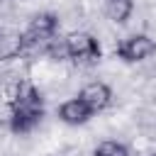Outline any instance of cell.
<instances>
[{"label":"cell","instance_id":"obj_1","mask_svg":"<svg viewBox=\"0 0 156 156\" xmlns=\"http://www.w3.org/2000/svg\"><path fill=\"white\" fill-rule=\"evenodd\" d=\"M44 117V100L41 93L34 85H27L22 90V95L17 98V102L12 105V115H10V129L15 134H27L32 132L39 119Z\"/></svg>","mask_w":156,"mask_h":156},{"label":"cell","instance_id":"obj_3","mask_svg":"<svg viewBox=\"0 0 156 156\" xmlns=\"http://www.w3.org/2000/svg\"><path fill=\"white\" fill-rule=\"evenodd\" d=\"M66 54L76 63H95L100 58V44L88 32H71L66 37Z\"/></svg>","mask_w":156,"mask_h":156},{"label":"cell","instance_id":"obj_8","mask_svg":"<svg viewBox=\"0 0 156 156\" xmlns=\"http://www.w3.org/2000/svg\"><path fill=\"white\" fill-rule=\"evenodd\" d=\"M24 88H27V85H24L22 78H15V76H5V78H0V102L12 107V105L17 102V98L22 95Z\"/></svg>","mask_w":156,"mask_h":156},{"label":"cell","instance_id":"obj_6","mask_svg":"<svg viewBox=\"0 0 156 156\" xmlns=\"http://www.w3.org/2000/svg\"><path fill=\"white\" fill-rule=\"evenodd\" d=\"M90 107L80 100V98H71L66 100L61 107H58V117L66 122V124H85L90 119Z\"/></svg>","mask_w":156,"mask_h":156},{"label":"cell","instance_id":"obj_2","mask_svg":"<svg viewBox=\"0 0 156 156\" xmlns=\"http://www.w3.org/2000/svg\"><path fill=\"white\" fill-rule=\"evenodd\" d=\"M58 29V17L54 12H39L32 17L29 27L22 32V41H24V51L27 49H41L56 37Z\"/></svg>","mask_w":156,"mask_h":156},{"label":"cell","instance_id":"obj_7","mask_svg":"<svg viewBox=\"0 0 156 156\" xmlns=\"http://www.w3.org/2000/svg\"><path fill=\"white\" fill-rule=\"evenodd\" d=\"M22 51H24L22 34L0 27V58H2V61H10V58H17Z\"/></svg>","mask_w":156,"mask_h":156},{"label":"cell","instance_id":"obj_5","mask_svg":"<svg viewBox=\"0 0 156 156\" xmlns=\"http://www.w3.org/2000/svg\"><path fill=\"white\" fill-rule=\"evenodd\" d=\"M78 98L90 107V112H100V110H105V107L110 105L112 90H110V85L102 83V80H90V83H85V85L80 88Z\"/></svg>","mask_w":156,"mask_h":156},{"label":"cell","instance_id":"obj_10","mask_svg":"<svg viewBox=\"0 0 156 156\" xmlns=\"http://www.w3.org/2000/svg\"><path fill=\"white\" fill-rule=\"evenodd\" d=\"M95 156H129V151H127L124 144L107 139V141H100L95 146Z\"/></svg>","mask_w":156,"mask_h":156},{"label":"cell","instance_id":"obj_4","mask_svg":"<svg viewBox=\"0 0 156 156\" xmlns=\"http://www.w3.org/2000/svg\"><path fill=\"white\" fill-rule=\"evenodd\" d=\"M156 54V41L146 34H132L117 44V56L124 61H144Z\"/></svg>","mask_w":156,"mask_h":156},{"label":"cell","instance_id":"obj_9","mask_svg":"<svg viewBox=\"0 0 156 156\" xmlns=\"http://www.w3.org/2000/svg\"><path fill=\"white\" fill-rule=\"evenodd\" d=\"M132 10H134L132 0H105V15L112 22H117V24L127 22L129 15H132Z\"/></svg>","mask_w":156,"mask_h":156},{"label":"cell","instance_id":"obj_11","mask_svg":"<svg viewBox=\"0 0 156 156\" xmlns=\"http://www.w3.org/2000/svg\"><path fill=\"white\" fill-rule=\"evenodd\" d=\"M149 156H156V154H149Z\"/></svg>","mask_w":156,"mask_h":156}]
</instances>
